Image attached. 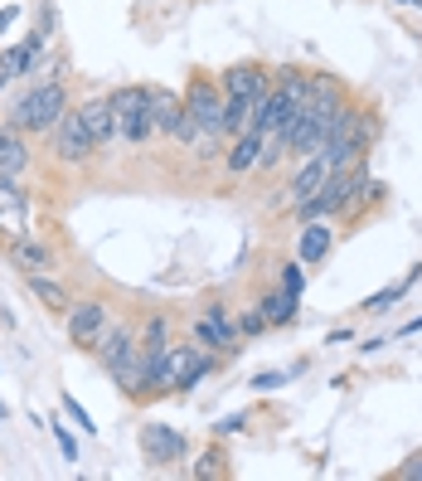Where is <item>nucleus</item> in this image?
I'll return each mask as SVG.
<instances>
[{
    "label": "nucleus",
    "mask_w": 422,
    "mask_h": 481,
    "mask_svg": "<svg viewBox=\"0 0 422 481\" xmlns=\"http://www.w3.org/2000/svg\"><path fill=\"white\" fill-rule=\"evenodd\" d=\"M68 107H74V102H68L64 78H44V83H35L25 98L15 102V112H10V127H15V131H29V137H39V131H54V122L64 117Z\"/></svg>",
    "instance_id": "obj_1"
},
{
    "label": "nucleus",
    "mask_w": 422,
    "mask_h": 481,
    "mask_svg": "<svg viewBox=\"0 0 422 481\" xmlns=\"http://www.w3.org/2000/svg\"><path fill=\"white\" fill-rule=\"evenodd\" d=\"M107 107H112V122H117V141H127V146L151 141V88L146 83H127L117 93H107Z\"/></svg>",
    "instance_id": "obj_2"
},
{
    "label": "nucleus",
    "mask_w": 422,
    "mask_h": 481,
    "mask_svg": "<svg viewBox=\"0 0 422 481\" xmlns=\"http://www.w3.org/2000/svg\"><path fill=\"white\" fill-rule=\"evenodd\" d=\"M190 335H194V345H204V351H214V355L238 351V321H233V311L223 302L204 306V316H194Z\"/></svg>",
    "instance_id": "obj_3"
},
{
    "label": "nucleus",
    "mask_w": 422,
    "mask_h": 481,
    "mask_svg": "<svg viewBox=\"0 0 422 481\" xmlns=\"http://www.w3.org/2000/svg\"><path fill=\"white\" fill-rule=\"evenodd\" d=\"M92 151H98V141L88 137L83 112H78V107H68L64 117L54 122V161H59V166H88V161H92Z\"/></svg>",
    "instance_id": "obj_4"
},
{
    "label": "nucleus",
    "mask_w": 422,
    "mask_h": 481,
    "mask_svg": "<svg viewBox=\"0 0 422 481\" xmlns=\"http://www.w3.org/2000/svg\"><path fill=\"white\" fill-rule=\"evenodd\" d=\"M64 321H68V341H74L78 351H92L98 335L112 326V306L102 302V296H83V302H74L64 311Z\"/></svg>",
    "instance_id": "obj_5"
},
{
    "label": "nucleus",
    "mask_w": 422,
    "mask_h": 481,
    "mask_svg": "<svg viewBox=\"0 0 422 481\" xmlns=\"http://www.w3.org/2000/svg\"><path fill=\"white\" fill-rule=\"evenodd\" d=\"M29 194H25V185H20L15 176H5L0 170V233L5 239H20V233H29Z\"/></svg>",
    "instance_id": "obj_6"
},
{
    "label": "nucleus",
    "mask_w": 422,
    "mask_h": 481,
    "mask_svg": "<svg viewBox=\"0 0 422 481\" xmlns=\"http://www.w3.org/2000/svg\"><path fill=\"white\" fill-rule=\"evenodd\" d=\"M219 88H223V98H243V102H257L272 88V68L267 64H257V59H243V64H233L229 74L219 78Z\"/></svg>",
    "instance_id": "obj_7"
},
{
    "label": "nucleus",
    "mask_w": 422,
    "mask_h": 481,
    "mask_svg": "<svg viewBox=\"0 0 422 481\" xmlns=\"http://www.w3.org/2000/svg\"><path fill=\"white\" fill-rule=\"evenodd\" d=\"M141 453H146L151 467H175V462L190 457V443H184L175 428H166V423H146V428H141Z\"/></svg>",
    "instance_id": "obj_8"
},
{
    "label": "nucleus",
    "mask_w": 422,
    "mask_h": 481,
    "mask_svg": "<svg viewBox=\"0 0 422 481\" xmlns=\"http://www.w3.org/2000/svg\"><path fill=\"white\" fill-rule=\"evenodd\" d=\"M184 107L199 117L204 131H219L223 127V88L214 78H190V93H184ZM223 137V131H219Z\"/></svg>",
    "instance_id": "obj_9"
},
{
    "label": "nucleus",
    "mask_w": 422,
    "mask_h": 481,
    "mask_svg": "<svg viewBox=\"0 0 422 481\" xmlns=\"http://www.w3.org/2000/svg\"><path fill=\"white\" fill-rule=\"evenodd\" d=\"M92 355H98L102 370H117V365H127V360H131V355H141V351H137V331H131V326H121V321H112L107 331L98 335Z\"/></svg>",
    "instance_id": "obj_10"
},
{
    "label": "nucleus",
    "mask_w": 422,
    "mask_h": 481,
    "mask_svg": "<svg viewBox=\"0 0 422 481\" xmlns=\"http://www.w3.org/2000/svg\"><path fill=\"white\" fill-rule=\"evenodd\" d=\"M5 258H10V268H20V272H49V268H54V248L39 243L35 233L5 239Z\"/></svg>",
    "instance_id": "obj_11"
},
{
    "label": "nucleus",
    "mask_w": 422,
    "mask_h": 481,
    "mask_svg": "<svg viewBox=\"0 0 422 481\" xmlns=\"http://www.w3.org/2000/svg\"><path fill=\"white\" fill-rule=\"evenodd\" d=\"M335 243V229L325 219H306L301 239H296V263H306V268H316V263H325V253H331Z\"/></svg>",
    "instance_id": "obj_12"
},
{
    "label": "nucleus",
    "mask_w": 422,
    "mask_h": 481,
    "mask_svg": "<svg viewBox=\"0 0 422 481\" xmlns=\"http://www.w3.org/2000/svg\"><path fill=\"white\" fill-rule=\"evenodd\" d=\"M325 180H331V161H325V156H306L301 170L292 176V185H286V200H292V204L311 200V194H321Z\"/></svg>",
    "instance_id": "obj_13"
},
{
    "label": "nucleus",
    "mask_w": 422,
    "mask_h": 481,
    "mask_svg": "<svg viewBox=\"0 0 422 481\" xmlns=\"http://www.w3.org/2000/svg\"><path fill=\"white\" fill-rule=\"evenodd\" d=\"M292 112H301V107H292V102L277 93V88H267V93L253 102V131H262V137H267V131H277L286 117H292Z\"/></svg>",
    "instance_id": "obj_14"
},
{
    "label": "nucleus",
    "mask_w": 422,
    "mask_h": 481,
    "mask_svg": "<svg viewBox=\"0 0 422 481\" xmlns=\"http://www.w3.org/2000/svg\"><path fill=\"white\" fill-rule=\"evenodd\" d=\"M25 288H29V296H39L54 316H64L68 306H74V292H68L59 278H49V272H25Z\"/></svg>",
    "instance_id": "obj_15"
},
{
    "label": "nucleus",
    "mask_w": 422,
    "mask_h": 481,
    "mask_svg": "<svg viewBox=\"0 0 422 481\" xmlns=\"http://www.w3.org/2000/svg\"><path fill=\"white\" fill-rule=\"evenodd\" d=\"M137 351H141V360H160L170 351V316L166 311L146 316V326L137 331Z\"/></svg>",
    "instance_id": "obj_16"
},
{
    "label": "nucleus",
    "mask_w": 422,
    "mask_h": 481,
    "mask_svg": "<svg viewBox=\"0 0 422 481\" xmlns=\"http://www.w3.org/2000/svg\"><path fill=\"white\" fill-rule=\"evenodd\" d=\"M257 151H262V131H238V137H233V146L223 151V170H229V176H243V170H253L257 166Z\"/></svg>",
    "instance_id": "obj_17"
},
{
    "label": "nucleus",
    "mask_w": 422,
    "mask_h": 481,
    "mask_svg": "<svg viewBox=\"0 0 422 481\" xmlns=\"http://www.w3.org/2000/svg\"><path fill=\"white\" fill-rule=\"evenodd\" d=\"M78 112H83V127H88V137L98 141V146H112V141H117V122H112L107 98H88Z\"/></svg>",
    "instance_id": "obj_18"
},
{
    "label": "nucleus",
    "mask_w": 422,
    "mask_h": 481,
    "mask_svg": "<svg viewBox=\"0 0 422 481\" xmlns=\"http://www.w3.org/2000/svg\"><path fill=\"white\" fill-rule=\"evenodd\" d=\"M29 161H35V156H29L25 137H20V131L10 127V122H5V127H0V170L20 180V176H25V170H29Z\"/></svg>",
    "instance_id": "obj_19"
},
{
    "label": "nucleus",
    "mask_w": 422,
    "mask_h": 481,
    "mask_svg": "<svg viewBox=\"0 0 422 481\" xmlns=\"http://www.w3.org/2000/svg\"><path fill=\"white\" fill-rule=\"evenodd\" d=\"M180 107H184L180 93H170V88H151V137H170Z\"/></svg>",
    "instance_id": "obj_20"
},
{
    "label": "nucleus",
    "mask_w": 422,
    "mask_h": 481,
    "mask_svg": "<svg viewBox=\"0 0 422 481\" xmlns=\"http://www.w3.org/2000/svg\"><path fill=\"white\" fill-rule=\"evenodd\" d=\"M257 306H262L267 326H286V321H296L301 296H292V292H262V296H257Z\"/></svg>",
    "instance_id": "obj_21"
},
{
    "label": "nucleus",
    "mask_w": 422,
    "mask_h": 481,
    "mask_svg": "<svg viewBox=\"0 0 422 481\" xmlns=\"http://www.w3.org/2000/svg\"><path fill=\"white\" fill-rule=\"evenodd\" d=\"M272 88L292 102V107H306V102H311V74H301V68H282Z\"/></svg>",
    "instance_id": "obj_22"
},
{
    "label": "nucleus",
    "mask_w": 422,
    "mask_h": 481,
    "mask_svg": "<svg viewBox=\"0 0 422 481\" xmlns=\"http://www.w3.org/2000/svg\"><path fill=\"white\" fill-rule=\"evenodd\" d=\"M233 467H229V457H223V447H204L199 457H194V477L199 481H223Z\"/></svg>",
    "instance_id": "obj_23"
},
{
    "label": "nucleus",
    "mask_w": 422,
    "mask_h": 481,
    "mask_svg": "<svg viewBox=\"0 0 422 481\" xmlns=\"http://www.w3.org/2000/svg\"><path fill=\"white\" fill-rule=\"evenodd\" d=\"M199 117H194L190 107H180V117H175V127H170V141H180V146H194V137H199Z\"/></svg>",
    "instance_id": "obj_24"
},
{
    "label": "nucleus",
    "mask_w": 422,
    "mask_h": 481,
    "mask_svg": "<svg viewBox=\"0 0 422 481\" xmlns=\"http://www.w3.org/2000/svg\"><path fill=\"white\" fill-rule=\"evenodd\" d=\"M413 282H418V268H413V272H408V278H403V282H398V288H388V292H374V296H369V302H364V311H388V306H394V302H398V296H403L408 288H413Z\"/></svg>",
    "instance_id": "obj_25"
},
{
    "label": "nucleus",
    "mask_w": 422,
    "mask_h": 481,
    "mask_svg": "<svg viewBox=\"0 0 422 481\" xmlns=\"http://www.w3.org/2000/svg\"><path fill=\"white\" fill-rule=\"evenodd\" d=\"M282 292H292V296L306 292V263H286L282 268Z\"/></svg>",
    "instance_id": "obj_26"
},
{
    "label": "nucleus",
    "mask_w": 422,
    "mask_h": 481,
    "mask_svg": "<svg viewBox=\"0 0 422 481\" xmlns=\"http://www.w3.org/2000/svg\"><path fill=\"white\" fill-rule=\"evenodd\" d=\"M267 331V316H262V306H248V311L238 316V335H262Z\"/></svg>",
    "instance_id": "obj_27"
},
{
    "label": "nucleus",
    "mask_w": 422,
    "mask_h": 481,
    "mask_svg": "<svg viewBox=\"0 0 422 481\" xmlns=\"http://www.w3.org/2000/svg\"><path fill=\"white\" fill-rule=\"evenodd\" d=\"M64 408H68V418H74V423H78V428H83V433H98V423H92V418H88V408H83V404H78V398H74V394H64Z\"/></svg>",
    "instance_id": "obj_28"
},
{
    "label": "nucleus",
    "mask_w": 422,
    "mask_h": 481,
    "mask_svg": "<svg viewBox=\"0 0 422 481\" xmlns=\"http://www.w3.org/2000/svg\"><path fill=\"white\" fill-rule=\"evenodd\" d=\"M243 428H248V418H243V414H229V418H219V423H214V433L229 438V433H243Z\"/></svg>",
    "instance_id": "obj_29"
},
{
    "label": "nucleus",
    "mask_w": 422,
    "mask_h": 481,
    "mask_svg": "<svg viewBox=\"0 0 422 481\" xmlns=\"http://www.w3.org/2000/svg\"><path fill=\"white\" fill-rule=\"evenodd\" d=\"M394 477H398V481H422V453H418V457H408V462L398 467Z\"/></svg>",
    "instance_id": "obj_30"
},
{
    "label": "nucleus",
    "mask_w": 422,
    "mask_h": 481,
    "mask_svg": "<svg viewBox=\"0 0 422 481\" xmlns=\"http://www.w3.org/2000/svg\"><path fill=\"white\" fill-rule=\"evenodd\" d=\"M277 384H286V375H282V370H272V375H253V389H262V394H267V389H277Z\"/></svg>",
    "instance_id": "obj_31"
},
{
    "label": "nucleus",
    "mask_w": 422,
    "mask_h": 481,
    "mask_svg": "<svg viewBox=\"0 0 422 481\" xmlns=\"http://www.w3.org/2000/svg\"><path fill=\"white\" fill-rule=\"evenodd\" d=\"M384 194H388V185H384V180H369V176H364V200H369V204H379Z\"/></svg>",
    "instance_id": "obj_32"
},
{
    "label": "nucleus",
    "mask_w": 422,
    "mask_h": 481,
    "mask_svg": "<svg viewBox=\"0 0 422 481\" xmlns=\"http://www.w3.org/2000/svg\"><path fill=\"white\" fill-rule=\"evenodd\" d=\"M59 447H64V457H68V462H78V443L64 433V428H59Z\"/></svg>",
    "instance_id": "obj_33"
},
{
    "label": "nucleus",
    "mask_w": 422,
    "mask_h": 481,
    "mask_svg": "<svg viewBox=\"0 0 422 481\" xmlns=\"http://www.w3.org/2000/svg\"><path fill=\"white\" fill-rule=\"evenodd\" d=\"M345 341H355V331H331L325 335V345H345Z\"/></svg>",
    "instance_id": "obj_34"
},
{
    "label": "nucleus",
    "mask_w": 422,
    "mask_h": 481,
    "mask_svg": "<svg viewBox=\"0 0 422 481\" xmlns=\"http://www.w3.org/2000/svg\"><path fill=\"white\" fill-rule=\"evenodd\" d=\"M5 88H10V68L0 64V93H5Z\"/></svg>",
    "instance_id": "obj_35"
},
{
    "label": "nucleus",
    "mask_w": 422,
    "mask_h": 481,
    "mask_svg": "<svg viewBox=\"0 0 422 481\" xmlns=\"http://www.w3.org/2000/svg\"><path fill=\"white\" fill-rule=\"evenodd\" d=\"M10 20H15V10H0V29H5V25H10Z\"/></svg>",
    "instance_id": "obj_36"
},
{
    "label": "nucleus",
    "mask_w": 422,
    "mask_h": 481,
    "mask_svg": "<svg viewBox=\"0 0 422 481\" xmlns=\"http://www.w3.org/2000/svg\"><path fill=\"white\" fill-rule=\"evenodd\" d=\"M398 5H413V10H422V0H398Z\"/></svg>",
    "instance_id": "obj_37"
},
{
    "label": "nucleus",
    "mask_w": 422,
    "mask_h": 481,
    "mask_svg": "<svg viewBox=\"0 0 422 481\" xmlns=\"http://www.w3.org/2000/svg\"><path fill=\"white\" fill-rule=\"evenodd\" d=\"M0 127H5V122H0Z\"/></svg>",
    "instance_id": "obj_38"
}]
</instances>
